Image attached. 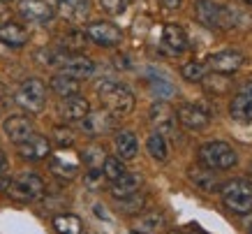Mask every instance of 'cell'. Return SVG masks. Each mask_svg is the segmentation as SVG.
Listing matches in <instances>:
<instances>
[{
  "label": "cell",
  "mask_w": 252,
  "mask_h": 234,
  "mask_svg": "<svg viewBox=\"0 0 252 234\" xmlns=\"http://www.w3.org/2000/svg\"><path fill=\"white\" fill-rule=\"evenodd\" d=\"M97 98L109 114H130L134 109V93L118 81H99Z\"/></svg>",
  "instance_id": "cell-1"
},
{
  "label": "cell",
  "mask_w": 252,
  "mask_h": 234,
  "mask_svg": "<svg viewBox=\"0 0 252 234\" xmlns=\"http://www.w3.org/2000/svg\"><path fill=\"white\" fill-rule=\"evenodd\" d=\"M199 162H201V167H206L211 172H224V169L236 167L238 158H236V151L231 149L229 144L208 142L199 149Z\"/></svg>",
  "instance_id": "cell-2"
},
{
  "label": "cell",
  "mask_w": 252,
  "mask_h": 234,
  "mask_svg": "<svg viewBox=\"0 0 252 234\" xmlns=\"http://www.w3.org/2000/svg\"><path fill=\"white\" fill-rule=\"evenodd\" d=\"M222 202L227 204V209L234 213H245L252 211V183L243 181V179H234V181L222 183Z\"/></svg>",
  "instance_id": "cell-3"
},
{
  "label": "cell",
  "mask_w": 252,
  "mask_h": 234,
  "mask_svg": "<svg viewBox=\"0 0 252 234\" xmlns=\"http://www.w3.org/2000/svg\"><path fill=\"white\" fill-rule=\"evenodd\" d=\"M7 195L16 202H37L44 195V181L37 174H21L19 179L9 181Z\"/></svg>",
  "instance_id": "cell-4"
},
{
  "label": "cell",
  "mask_w": 252,
  "mask_h": 234,
  "mask_svg": "<svg viewBox=\"0 0 252 234\" xmlns=\"http://www.w3.org/2000/svg\"><path fill=\"white\" fill-rule=\"evenodd\" d=\"M16 105L28 114H39L46 105V86L39 79H28L16 91Z\"/></svg>",
  "instance_id": "cell-5"
},
{
  "label": "cell",
  "mask_w": 252,
  "mask_h": 234,
  "mask_svg": "<svg viewBox=\"0 0 252 234\" xmlns=\"http://www.w3.org/2000/svg\"><path fill=\"white\" fill-rule=\"evenodd\" d=\"M197 16L201 23H206L211 28H222V31L234 23L231 9L218 5L215 0H197Z\"/></svg>",
  "instance_id": "cell-6"
},
{
  "label": "cell",
  "mask_w": 252,
  "mask_h": 234,
  "mask_svg": "<svg viewBox=\"0 0 252 234\" xmlns=\"http://www.w3.org/2000/svg\"><path fill=\"white\" fill-rule=\"evenodd\" d=\"M56 65L63 70V75L72 77V79H86L95 72V63L88 58V56H81V53H58V61Z\"/></svg>",
  "instance_id": "cell-7"
},
{
  "label": "cell",
  "mask_w": 252,
  "mask_h": 234,
  "mask_svg": "<svg viewBox=\"0 0 252 234\" xmlns=\"http://www.w3.org/2000/svg\"><path fill=\"white\" fill-rule=\"evenodd\" d=\"M79 165H81V158H79L72 149H58V151L51 156V160H49L51 172H54L58 179H63V181H72L79 174Z\"/></svg>",
  "instance_id": "cell-8"
},
{
  "label": "cell",
  "mask_w": 252,
  "mask_h": 234,
  "mask_svg": "<svg viewBox=\"0 0 252 234\" xmlns=\"http://www.w3.org/2000/svg\"><path fill=\"white\" fill-rule=\"evenodd\" d=\"M114 128H116V118H114V114H109L107 109L88 112V116L81 121V130L91 137L107 135V132H111Z\"/></svg>",
  "instance_id": "cell-9"
},
{
  "label": "cell",
  "mask_w": 252,
  "mask_h": 234,
  "mask_svg": "<svg viewBox=\"0 0 252 234\" xmlns=\"http://www.w3.org/2000/svg\"><path fill=\"white\" fill-rule=\"evenodd\" d=\"M160 49L167 56H178V53H183L188 49V35L181 26H176V23H167L164 28H162V38H160Z\"/></svg>",
  "instance_id": "cell-10"
},
{
  "label": "cell",
  "mask_w": 252,
  "mask_h": 234,
  "mask_svg": "<svg viewBox=\"0 0 252 234\" xmlns=\"http://www.w3.org/2000/svg\"><path fill=\"white\" fill-rule=\"evenodd\" d=\"M243 65V53L234 51V49H224V51H218L208 58V68L213 70L215 75H234L238 68Z\"/></svg>",
  "instance_id": "cell-11"
},
{
  "label": "cell",
  "mask_w": 252,
  "mask_h": 234,
  "mask_svg": "<svg viewBox=\"0 0 252 234\" xmlns=\"http://www.w3.org/2000/svg\"><path fill=\"white\" fill-rule=\"evenodd\" d=\"M88 39L95 42L99 46H116L121 42V28L114 26V23L109 21H95L88 26V31H86Z\"/></svg>",
  "instance_id": "cell-12"
},
{
  "label": "cell",
  "mask_w": 252,
  "mask_h": 234,
  "mask_svg": "<svg viewBox=\"0 0 252 234\" xmlns=\"http://www.w3.org/2000/svg\"><path fill=\"white\" fill-rule=\"evenodd\" d=\"M19 14L32 23H49L54 19V7L46 0H21Z\"/></svg>",
  "instance_id": "cell-13"
},
{
  "label": "cell",
  "mask_w": 252,
  "mask_h": 234,
  "mask_svg": "<svg viewBox=\"0 0 252 234\" xmlns=\"http://www.w3.org/2000/svg\"><path fill=\"white\" fill-rule=\"evenodd\" d=\"M148 118L153 123V128L158 130V135H162V137L167 135V132H174V128H176V112L169 105H164V102H155L151 107Z\"/></svg>",
  "instance_id": "cell-14"
},
{
  "label": "cell",
  "mask_w": 252,
  "mask_h": 234,
  "mask_svg": "<svg viewBox=\"0 0 252 234\" xmlns=\"http://www.w3.org/2000/svg\"><path fill=\"white\" fill-rule=\"evenodd\" d=\"M178 121L188 130H206L208 123H211V114L206 109H201V107L183 105L178 109Z\"/></svg>",
  "instance_id": "cell-15"
},
{
  "label": "cell",
  "mask_w": 252,
  "mask_h": 234,
  "mask_svg": "<svg viewBox=\"0 0 252 234\" xmlns=\"http://www.w3.org/2000/svg\"><path fill=\"white\" fill-rule=\"evenodd\" d=\"M51 153V144L42 135H32L26 142L19 144V156L26 160H42Z\"/></svg>",
  "instance_id": "cell-16"
},
{
  "label": "cell",
  "mask_w": 252,
  "mask_h": 234,
  "mask_svg": "<svg viewBox=\"0 0 252 234\" xmlns=\"http://www.w3.org/2000/svg\"><path fill=\"white\" fill-rule=\"evenodd\" d=\"M2 128H5V135L14 144H21V142H26L28 137H32V123L28 121L26 116H9Z\"/></svg>",
  "instance_id": "cell-17"
},
{
  "label": "cell",
  "mask_w": 252,
  "mask_h": 234,
  "mask_svg": "<svg viewBox=\"0 0 252 234\" xmlns=\"http://www.w3.org/2000/svg\"><path fill=\"white\" fill-rule=\"evenodd\" d=\"M91 112V107H88V100L81 98V95H74V98H67L63 102L61 107V114L63 118H67V121H84L86 116Z\"/></svg>",
  "instance_id": "cell-18"
},
{
  "label": "cell",
  "mask_w": 252,
  "mask_h": 234,
  "mask_svg": "<svg viewBox=\"0 0 252 234\" xmlns=\"http://www.w3.org/2000/svg\"><path fill=\"white\" fill-rule=\"evenodd\" d=\"M188 176L192 179V183H194L197 188L206 190V193H215V190L220 188L218 176H215L211 169H206V167H192L190 172H188Z\"/></svg>",
  "instance_id": "cell-19"
},
{
  "label": "cell",
  "mask_w": 252,
  "mask_h": 234,
  "mask_svg": "<svg viewBox=\"0 0 252 234\" xmlns=\"http://www.w3.org/2000/svg\"><path fill=\"white\" fill-rule=\"evenodd\" d=\"M139 186H141V176H137V174H123L121 179L114 181V186H111V195L116 199H125V197L134 195L139 190Z\"/></svg>",
  "instance_id": "cell-20"
},
{
  "label": "cell",
  "mask_w": 252,
  "mask_h": 234,
  "mask_svg": "<svg viewBox=\"0 0 252 234\" xmlns=\"http://www.w3.org/2000/svg\"><path fill=\"white\" fill-rule=\"evenodd\" d=\"M231 114L236 118H252V86H245L231 100Z\"/></svg>",
  "instance_id": "cell-21"
},
{
  "label": "cell",
  "mask_w": 252,
  "mask_h": 234,
  "mask_svg": "<svg viewBox=\"0 0 252 234\" xmlns=\"http://www.w3.org/2000/svg\"><path fill=\"white\" fill-rule=\"evenodd\" d=\"M116 151H118V156L125 160H130L137 156L139 151V142L137 137L132 135L130 130H121L118 135H116Z\"/></svg>",
  "instance_id": "cell-22"
},
{
  "label": "cell",
  "mask_w": 252,
  "mask_h": 234,
  "mask_svg": "<svg viewBox=\"0 0 252 234\" xmlns=\"http://www.w3.org/2000/svg\"><path fill=\"white\" fill-rule=\"evenodd\" d=\"M51 91L65 100L74 98V95H79V81L67 75H56V77H51Z\"/></svg>",
  "instance_id": "cell-23"
},
{
  "label": "cell",
  "mask_w": 252,
  "mask_h": 234,
  "mask_svg": "<svg viewBox=\"0 0 252 234\" xmlns=\"http://www.w3.org/2000/svg\"><path fill=\"white\" fill-rule=\"evenodd\" d=\"M0 39L9 46H23L28 39V33L19 23H5V26H0Z\"/></svg>",
  "instance_id": "cell-24"
},
{
  "label": "cell",
  "mask_w": 252,
  "mask_h": 234,
  "mask_svg": "<svg viewBox=\"0 0 252 234\" xmlns=\"http://www.w3.org/2000/svg\"><path fill=\"white\" fill-rule=\"evenodd\" d=\"M54 227L58 234H81V220L74 213H61V216H56Z\"/></svg>",
  "instance_id": "cell-25"
},
{
  "label": "cell",
  "mask_w": 252,
  "mask_h": 234,
  "mask_svg": "<svg viewBox=\"0 0 252 234\" xmlns=\"http://www.w3.org/2000/svg\"><path fill=\"white\" fill-rule=\"evenodd\" d=\"M56 5L65 19H79L88 12V0H56Z\"/></svg>",
  "instance_id": "cell-26"
},
{
  "label": "cell",
  "mask_w": 252,
  "mask_h": 234,
  "mask_svg": "<svg viewBox=\"0 0 252 234\" xmlns=\"http://www.w3.org/2000/svg\"><path fill=\"white\" fill-rule=\"evenodd\" d=\"M146 149H148V153H151L155 160H160V162H164V160L169 158L167 139H164L162 135H158V132H153V135L148 137V142H146Z\"/></svg>",
  "instance_id": "cell-27"
},
{
  "label": "cell",
  "mask_w": 252,
  "mask_h": 234,
  "mask_svg": "<svg viewBox=\"0 0 252 234\" xmlns=\"http://www.w3.org/2000/svg\"><path fill=\"white\" fill-rule=\"evenodd\" d=\"M81 158H84V162L88 165V169H97V167L104 165L107 153H104V149H102V146H95V144H93V146H88V149L84 151V156H81Z\"/></svg>",
  "instance_id": "cell-28"
},
{
  "label": "cell",
  "mask_w": 252,
  "mask_h": 234,
  "mask_svg": "<svg viewBox=\"0 0 252 234\" xmlns=\"http://www.w3.org/2000/svg\"><path fill=\"white\" fill-rule=\"evenodd\" d=\"M181 75H183L185 81H204V77H206V65L204 63H197V61H192V63H185L183 68H181Z\"/></svg>",
  "instance_id": "cell-29"
},
{
  "label": "cell",
  "mask_w": 252,
  "mask_h": 234,
  "mask_svg": "<svg viewBox=\"0 0 252 234\" xmlns=\"http://www.w3.org/2000/svg\"><path fill=\"white\" fill-rule=\"evenodd\" d=\"M102 169H104V176H107L109 181H118L123 174H125V165L121 162V158H114V156H107Z\"/></svg>",
  "instance_id": "cell-30"
},
{
  "label": "cell",
  "mask_w": 252,
  "mask_h": 234,
  "mask_svg": "<svg viewBox=\"0 0 252 234\" xmlns=\"http://www.w3.org/2000/svg\"><path fill=\"white\" fill-rule=\"evenodd\" d=\"M151 88H153V93L160 95V98H171V95H174V86H171V81H167L164 77H153V79H151Z\"/></svg>",
  "instance_id": "cell-31"
},
{
  "label": "cell",
  "mask_w": 252,
  "mask_h": 234,
  "mask_svg": "<svg viewBox=\"0 0 252 234\" xmlns=\"http://www.w3.org/2000/svg\"><path fill=\"white\" fill-rule=\"evenodd\" d=\"M144 204H146V197L134 193V195L121 199V209L125 213H137V211H141V209H144Z\"/></svg>",
  "instance_id": "cell-32"
},
{
  "label": "cell",
  "mask_w": 252,
  "mask_h": 234,
  "mask_svg": "<svg viewBox=\"0 0 252 234\" xmlns=\"http://www.w3.org/2000/svg\"><path fill=\"white\" fill-rule=\"evenodd\" d=\"M204 86H206V91L208 93H213V88H220L218 93H224L227 88H229V83H227V79H224V75H215L213 72V77H204Z\"/></svg>",
  "instance_id": "cell-33"
},
{
  "label": "cell",
  "mask_w": 252,
  "mask_h": 234,
  "mask_svg": "<svg viewBox=\"0 0 252 234\" xmlns=\"http://www.w3.org/2000/svg\"><path fill=\"white\" fill-rule=\"evenodd\" d=\"M130 5V0H102V9L109 14H123Z\"/></svg>",
  "instance_id": "cell-34"
},
{
  "label": "cell",
  "mask_w": 252,
  "mask_h": 234,
  "mask_svg": "<svg viewBox=\"0 0 252 234\" xmlns=\"http://www.w3.org/2000/svg\"><path fill=\"white\" fill-rule=\"evenodd\" d=\"M56 139H58V146H63V149H67L69 144H72V132L65 128H56Z\"/></svg>",
  "instance_id": "cell-35"
},
{
  "label": "cell",
  "mask_w": 252,
  "mask_h": 234,
  "mask_svg": "<svg viewBox=\"0 0 252 234\" xmlns=\"http://www.w3.org/2000/svg\"><path fill=\"white\" fill-rule=\"evenodd\" d=\"M99 181H102V172H99V169H88V174H86V186H88V188H97Z\"/></svg>",
  "instance_id": "cell-36"
},
{
  "label": "cell",
  "mask_w": 252,
  "mask_h": 234,
  "mask_svg": "<svg viewBox=\"0 0 252 234\" xmlns=\"http://www.w3.org/2000/svg\"><path fill=\"white\" fill-rule=\"evenodd\" d=\"M65 44H67V46H81V44H84V38H81V33H69L67 39H65Z\"/></svg>",
  "instance_id": "cell-37"
},
{
  "label": "cell",
  "mask_w": 252,
  "mask_h": 234,
  "mask_svg": "<svg viewBox=\"0 0 252 234\" xmlns=\"http://www.w3.org/2000/svg\"><path fill=\"white\" fill-rule=\"evenodd\" d=\"M162 5L169 9H176V7H181L183 5V0H162Z\"/></svg>",
  "instance_id": "cell-38"
},
{
  "label": "cell",
  "mask_w": 252,
  "mask_h": 234,
  "mask_svg": "<svg viewBox=\"0 0 252 234\" xmlns=\"http://www.w3.org/2000/svg\"><path fill=\"white\" fill-rule=\"evenodd\" d=\"M7 188H9V179H5V176L0 174V193H7Z\"/></svg>",
  "instance_id": "cell-39"
},
{
  "label": "cell",
  "mask_w": 252,
  "mask_h": 234,
  "mask_svg": "<svg viewBox=\"0 0 252 234\" xmlns=\"http://www.w3.org/2000/svg\"><path fill=\"white\" fill-rule=\"evenodd\" d=\"M5 167H7V156L0 151V172H5Z\"/></svg>",
  "instance_id": "cell-40"
},
{
  "label": "cell",
  "mask_w": 252,
  "mask_h": 234,
  "mask_svg": "<svg viewBox=\"0 0 252 234\" xmlns=\"http://www.w3.org/2000/svg\"><path fill=\"white\" fill-rule=\"evenodd\" d=\"M5 102H7V93H5V88L0 86V107H5Z\"/></svg>",
  "instance_id": "cell-41"
},
{
  "label": "cell",
  "mask_w": 252,
  "mask_h": 234,
  "mask_svg": "<svg viewBox=\"0 0 252 234\" xmlns=\"http://www.w3.org/2000/svg\"><path fill=\"white\" fill-rule=\"evenodd\" d=\"M171 234H192V232H171Z\"/></svg>",
  "instance_id": "cell-42"
},
{
  "label": "cell",
  "mask_w": 252,
  "mask_h": 234,
  "mask_svg": "<svg viewBox=\"0 0 252 234\" xmlns=\"http://www.w3.org/2000/svg\"><path fill=\"white\" fill-rule=\"evenodd\" d=\"M248 174H250V183H252V167H250V172H248Z\"/></svg>",
  "instance_id": "cell-43"
},
{
  "label": "cell",
  "mask_w": 252,
  "mask_h": 234,
  "mask_svg": "<svg viewBox=\"0 0 252 234\" xmlns=\"http://www.w3.org/2000/svg\"><path fill=\"white\" fill-rule=\"evenodd\" d=\"M0 2H9V0H0Z\"/></svg>",
  "instance_id": "cell-44"
},
{
  "label": "cell",
  "mask_w": 252,
  "mask_h": 234,
  "mask_svg": "<svg viewBox=\"0 0 252 234\" xmlns=\"http://www.w3.org/2000/svg\"><path fill=\"white\" fill-rule=\"evenodd\" d=\"M245 2H250V5H252V0H245Z\"/></svg>",
  "instance_id": "cell-45"
},
{
  "label": "cell",
  "mask_w": 252,
  "mask_h": 234,
  "mask_svg": "<svg viewBox=\"0 0 252 234\" xmlns=\"http://www.w3.org/2000/svg\"><path fill=\"white\" fill-rule=\"evenodd\" d=\"M130 234H139V232H130Z\"/></svg>",
  "instance_id": "cell-46"
},
{
  "label": "cell",
  "mask_w": 252,
  "mask_h": 234,
  "mask_svg": "<svg viewBox=\"0 0 252 234\" xmlns=\"http://www.w3.org/2000/svg\"><path fill=\"white\" fill-rule=\"evenodd\" d=\"M250 234H252V230H250Z\"/></svg>",
  "instance_id": "cell-47"
}]
</instances>
